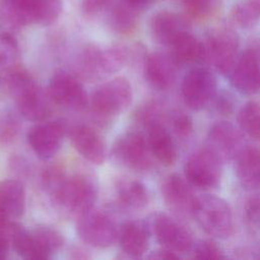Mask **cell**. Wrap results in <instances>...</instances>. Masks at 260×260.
Listing matches in <instances>:
<instances>
[{"mask_svg": "<svg viewBox=\"0 0 260 260\" xmlns=\"http://www.w3.org/2000/svg\"><path fill=\"white\" fill-rule=\"evenodd\" d=\"M173 127L178 135L182 137L188 136L193 129V123L190 116L186 114H178L173 120Z\"/></svg>", "mask_w": 260, "mask_h": 260, "instance_id": "36", "label": "cell"}, {"mask_svg": "<svg viewBox=\"0 0 260 260\" xmlns=\"http://www.w3.org/2000/svg\"><path fill=\"white\" fill-rule=\"evenodd\" d=\"M189 183L202 189L216 188L221 180L222 159L208 145L196 149L185 164Z\"/></svg>", "mask_w": 260, "mask_h": 260, "instance_id": "4", "label": "cell"}, {"mask_svg": "<svg viewBox=\"0 0 260 260\" xmlns=\"http://www.w3.org/2000/svg\"><path fill=\"white\" fill-rule=\"evenodd\" d=\"M17 226L18 224L13 222L12 219L0 215V260L7 257L9 244Z\"/></svg>", "mask_w": 260, "mask_h": 260, "instance_id": "34", "label": "cell"}, {"mask_svg": "<svg viewBox=\"0 0 260 260\" xmlns=\"http://www.w3.org/2000/svg\"><path fill=\"white\" fill-rule=\"evenodd\" d=\"M25 210L22 184L13 179L0 181V215L9 219L20 217Z\"/></svg>", "mask_w": 260, "mask_h": 260, "instance_id": "22", "label": "cell"}, {"mask_svg": "<svg viewBox=\"0 0 260 260\" xmlns=\"http://www.w3.org/2000/svg\"><path fill=\"white\" fill-rule=\"evenodd\" d=\"M70 139L75 149L88 161L101 165L106 158V144L91 128L79 125L70 132Z\"/></svg>", "mask_w": 260, "mask_h": 260, "instance_id": "20", "label": "cell"}, {"mask_svg": "<svg viewBox=\"0 0 260 260\" xmlns=\"http://www.w3.org/2000/svg\"><path fill=\"white\" fill-rule=\"evenodd\" d=\"M208 146L211 147L221 159L236 158L245 148L240 131L228 121H217L208 132Z\"/></svg>", "mask_w": 260, "mask_h": 260, "instance_id": "15", "label": "cell"}, {"mask_svg": "<svg viewBox=\"0 0 260 260\" xmlns=\"http://www.w3.org/2000/svg\"><path fill=\"white\" fill-rule=\"evenodd\" d=\"M2 7L7 16L18 24L37 23L31 0H2Z\"/></svg>", "mask_w": 260, "mask_h": 260, "instance_id": "27", "label": "cell"}, {"mask_svg": "<svg viewBox=\"0 0 260 260\" xmlns=\"http://www.w3.org/2000/svg\"><path fill=\"white\" fill-rule=\"evenodd\" d=\"M132 95L129 80L124 77H116L95 88L91 95V105L99 114L116 115L128 108Z\"/></svg>", "mask_w": 260, "mask_h": 260, "instance_id": "8", "label": "cell"}, {"mask_svg": "<svg viewBox=\"0 0 260 260\" xmlns=\"http://www.w3.org/2000/svg\"><path fill=\"white\" fill-rule=\"evenodd\" d=\"M109 0H82V9L85 13L91 14L101 10Z\"/></svg>", "mask_w": 260, "mask_h": 260, "instance_id": "37", "label": "cell"}, {"mask_svg": "<svg viewBox=\"0 0 260 260\" xmlns=\"http://www.w3.org/2000/svg\"><path fill=\"white\" fill-rule=\"evenodd\" d=\"M216 78L207 68L195 67L189 70L181 84V92L185 104L193 111L206 108L215 98Z\"/></svg>", "mask_w": 260, "mask_h": 260, "instance_id": "6", "label": "cell"}, {"mask_svg": "<svg viewBox=\"0 0 260 260\" xmlns=\"http://www.w3.org/2000/svg\"><path fill=\"white\" fill-rule=\"evenodd\" d=\"M231 17L242 28L253 26L260 19V0H243L234 6Z\"/></svg>", "mask_w": 260, "mask_h": 260, "instance_id": "28", "label": "cell"}, {"mask_svg": "<svg viewBox=\"0 0 260 260\" xmlns=\"http://www.w3.org/2000/svg\"><path fill=\"white\" fill-rule=\"evenodd\" d=\"M156 241L168 250L177 254L192 250L194 245L191 233L183 224L165 213H158L152 221Z\"/></svg>", "mask_w": 260, "mask_h": 260, "instance_id": "12", "label": "cell"}, {"mask_svg": "<svg viewBox=\"0 0 260 260\" xmlns=\"http://www.w3.org/2000/svg\"><path fill=\"white\" fill-rule=\"evenodd\" d=\"M124 1L134 9H144L150 6L155 0H124Z\"/></svg>", "mask_w": 260, "mask_h": 260, "instance_id": "39", "label": "cell"}, {"mask_svg": "<svg viewBox=\"0 0 260 260\" xmlns=\"http://www.w3.org/2000/svg\"><path fill=\"white\" fill-rule=\"evenodd\" d=\"M171 47L173 57L179 63H195L205 57L204 45L189 31L178 37Z\"/></svg>", "mask_w": 260, "mask_h": 260, "instance_id": "24", "label": "cell"}, {"mask_svg": "<svg viewBox=\"0 0 260 260\" xmlns=\"http://www.w3.org/2000/svg\"><path fill=\"white\" fill-rule=\"evenodd\" d=\"M113 153L119 161L134 170L146 171L152 166L148 142L137 132H127L117 138Z\"/></svg>", "mask_w": 260, "mask_h": 260, "instance_id": "10", "label": "cell"}, {"mask_svg": "<svg viewBox=\"0 0 260 260\" xmlns=\"http://www.w3.org/2000/svg\"><path fill=\"white\" fill-rule=\"evenodd\" d=\"M8 77L9 89L12 91L19 113L32 122H43L51 114V107L42 88L22 68L11 67Z\"/></svg>", "mask_w": 260, "mask_h": 260, "instance_id": "1", "label": "cell"}, {"mask_svg": "<svg viewBox=\"0 0 260 260\" xmlns=\"http://www.w3.org/2000/svg\"><path fill=\"white\" fill-rule=\"evenodd\" d=\"M177 63L173 56L160 52L149 54L144 66L148 82L157 89H168L175 80Z\"/></svg>", "mask_w": 260, "mask_h": 260, "instance_id": "19", "label": "cell"}, {"mask_svg": "<svg viewBox=\"0 0 260 260\" xmlns=\"http://www.w3.org/2000/svg\"><path fill=\"white\" fill-rule=\"evenodd\" d=\"M205 57L221 74L231 73L236 64L239 49L237 34L228 27H216L209 31L206 38Z\"/></svg>", "mask_w": 260, "mask_h": 260, "instance_id": "7", "label": "cell"}, {"mask_svg": "<svg viewBox=\"0 0 260 260\" xmlns=\"http://www.w3.org/2000/svg\"><path fill=\"white\" fill-rule=\"evenodd\" d=\"M64 133L65 124L62 121H43L29 129L27 141L39 157L48 159L59 150Z\"/></svg>", "mask_w": 260, "mask_h": 260, "instance_id": "13", "label": "cell"}, {"mask_svg": "<svg viewBox=\"0 0 260 260\" xmlns=\"http://www.w3.org/2000/svg\"><path fill=\"white\" fill-rule=\"evenodd\" d=\"M240 129L254 140H260V105L248 102L242 106L238 113Z\"/></svg>", "mask_w": 260, "mask_h": 260, "instance_id": "26", "label": "cell"}, {"mask_svg": "<svg viewBox=\"0 0 260 260\" xmlns=\"http://www.w3.org/2000/svg\"><path fill=\"white\" fill-rule=\"evenodd\" d=\"M11 244L22 258L48 259L62 247L63 237L54 229L38 228L27 232L18 224L12 235Z\"/></svg>", "mask_w": 260, "mask_h": 260, "instance_id": "3", "label": "cell"}, {"mask_svg": "<svg viewBox=\"0 0 260 260\" xmlns=\"http://www.w3.org/2000/svg\"><path fill=\"white\" fill-rule=\"evenodd\" d=\"M134 8L129 6L118 5L112 11L111 23L112 26L119 32H128L132 30L136 23V16Z\"/></svg>", "mask_w": 260, "mask_h": 260, "instance_id": "30", "label": "cell"}, {"mask_svg": "<svg viewBox=\"0 0 260 260\" xmlns=\"http://www.w3.org/2000/svg\"><path fill=\"white\" fill-rule=\"evenodd\" d=\"M192 216L197 224L209 236L228 239L235 231V219L230 204L222 198L204 194L196 197Z\"/></svg>", "mask_w": 260, "mask_h": 260, "instance_id": "2", "label": "cell"}, {"mask_svg": "<svg viewBox=\"0 0 260 260\" xmlns=\"http://www.w3.org/2000/svg\"><path fill=\"white\" fill-rule=\"evenodd\" d=\"M95 196V187L89 179L73 176L65 178L53 197L68 210L80 214L93 207Z\"/></svg>", "mask_w": 260, "mask_h": 260, "instance_id": "9", "label": "cell"}, {"mask_svg": "<svg viewBox=\"0 0 260 260\" xmlns=\"http://www.w3.org/2000/svg\"><path fill=\"white\" fill-rule=\"evenodd\" d=\"M118 198L124 206L132 209L145 207L149 200L145 186L134 180L124 181L118 186Z\"/></svg>", "mask_w": 260, "mask_h": 260, "instance_id": "25", "label": "cell"}, {"mask_svg": "<svg viewBox=\"0 0 260 260\" xmlns=\"http://www.w3.org/2000/svg\"><path fill=\"white\" fill-rule=\"evenodd\" d=\"M246 217L251 225L260 229V194L250 198L247 202Z\"/></svg>", "mask_w": 260, "mask_h": 260, "instance_id": "35", "label": "cell"}, {"mask_svg": "<svg viewBox=\"0 0 260 260\" xmlns=\"http://www.w3.org/2000/svg\"><path fill=\"white\" fill-rule=\"evenodd\" d=\"M119 240L121 248L125 254L132 258H139L148 249V228L141 220L128 221L122 226Z\"/></svg>", "mask_w": 260, "mask_h": 260, "instance_id": "21", "label": "cell"}, {"mask_svg": "<svg viewBox=\"0 0 260 260\" xmlns=\"http://www.w3.org/2000/svg\"><path fill=\"white\" fill-rule=\"evenodd\" d=\"M76 229L79 238L95 248H108L118 238L115 220L107 212L93 207L79 214Z\"/></svg>", "mask_w": 260, "mask_h": 260, "instance_id": "5", "label": "cell"}, {"mask_svg": "<svg viewBox=\"0 0 260 260\" xmlns=\"http://www.w3.org/2000/svg\"><path fill=\"white\" fill-rule=\"evenodd\" d=\"M147 142L152 155L164 166H173L178 157L174 139L167 128L156 120L147 123Z\"/></svg>", "mask_w": 260, "mask_h": 260, "instance_id": "17", "label": "cell"}, {"mask_svg": "<svg viewBox=\"0 0 260 260\" xmlns=\"http://www.w3.org/2000/svg\"><path fill=\"white\" fill-rule=\"evenodd\" d=\"M37 23L48 25L54 22L61 12V0H31Z\"/></svg>", "mask_w": 260, "mask_h": 260, "instance_id": "29", "label": "cell"}, {"mask_svg": "<svg viewBox=\"0 0 260 260\" xmlns=\"http://www.w3.org/2000/svg\"><path fill=\"white\" fill-rule=\"evenodd\" d=\"M236 176L246 189L260 187V148L245 147L235 158Z\"/></svg>", "mask_w": 260, "mask_h": 260, "instance_id": "23", "label": "cell"}, {"mask_svg": "<svg viewBox=\"0 0 260 260\" xmlns=\"http://www.w3.org/2000/svg\"><path fill=\"white\" fill-rule=\"evenodd\" d=\"M48 94L56 104L72 109H84L88 103L83 85L71 74L65 71L56 72L49 81Z\"/></svg>", "mask_w": 260, "mask_h": 260, "instance_id": "11", "label": "cell"}, {"mask_svg": "<svg viewBox=\"0 0 260 260\" xmlns=\"http://www.w3.org/2000/svg\"><path fill=\"white\" fill-rule=\"evenodd\" d=\"M231 83L242 94H254L260 90V63L253 50H246L231 71Z\"/></svg>", "mask_w": 260, "mask_h": 260, "instance_id": "14", "label": "cell"}, {"mask_svg": "<svg viewBox=\"0 0 260 260\" xmlns=\"http://www.w3.org/2000/svg\"><path fill=\"white\" fill-rule=\"evenodd\" d=\"M161 195L170 209L181 215H192L196 197L187 182L179 175L172 174L165 178Z\"/></svg>", "mask_w": 260, "mask_h": 260, "instance_id": "16", "label": "cell"}, {"mask_svg": "<svg viewBox=\"0 0 260 260\" xmlns=\"http://www.w3.org/2000/svg\"><path fill=\"white\" fill-rule=\"evenodd\" d=\"M194 258L198 259H221L225 258L221 248L211 240H201L192 247Z\"/></svg>", "mask_w": 260, "mask_h": 260, "instance_id": "33", "label": "cell"}, {"mask_svg": "<svg viewBox=\"0 0 260 260\" xmlns=\"http://www.w3.org/2000/svg\"><path fill=\"white\" fill-rule=\"evenodd\" d=\"M149 258H151V259H178V258H180V255L171 250L162 248L160 250L153 251L149 255Z\"/></svg>", "mask_w": 260, "mask_h": 260, "instance_id": "38", "label": "cell"}, {"mask_svg": "<svg viewBox=\"0 0 260 260\" xmlns=\"http://www.w3.org/2000/svg\"><path fill=\"white\" fill-rule=\"evenodd\" d=\"M18 55L16 40L10 34L0 35V64L12 67Z\"/></svg>", "mask_w": 260, "mask_h": 260, "instance_id": "32", "label": "cell"}, {"mask_svg": "<svg viewBox=\"0 0 260 260\" xmlns=\"http://www.w3.org/2000/svg\"><path fill=\"white\" fill-rule=\"evenodd\" d=\"M149 29L155 42L171 46L178 37L188 31V23L177 13L159 11L150 18Z\"/></svg>", "mask_w": 260, "mask_h": 260, "instance_id": "18", "label": "cell"}, {"mask_svg": "<svg viewBox=\"0 0 260 260\" xmlns=\"http://www.w3.org/2000/svg\"><path fill=\"white\" fill-rule=\"evenodd\" d=\"M188 13L197 19L215 14L220 6L219 0H183Z\"/></svg>", "mask_w": 260, "mask_h": 260, "instance_id": "31", "label": "cell"}]
</instances>
